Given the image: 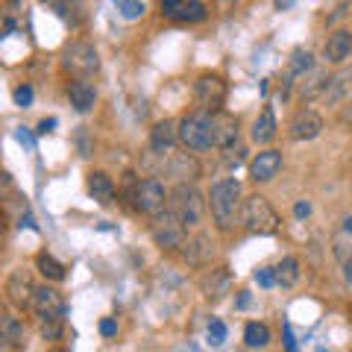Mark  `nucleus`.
Listing matches in <instances>:
<instances>
[{"instance_id":"2f4dec72","label":"nucleus","mask_w":352,"mask_h":352,"mask_svg":"<svg viewBox=\"0 0 352 352\" xmlns=\"http://www.w3.org/2000/svg\"><path fill=\"white\" fill-rule=\"evenodd\" d=\"M256 282L261 285V288H273V285H276V267H261V270H256Z\"/></svg>"},{"instance_id":"dca6fc26","label":"nucleus","mask_w":352,"mask_h":352,"mask_svg":"<svg viewBox=\"0 0 352 352\" xmlns=\"http://www.w3.org/2000/svg\"><path fill=\"white\" fill-rule=\"evenodd\" d=\"M168 176H173L176 182H197L200 179V162L191 153H176L168 162Z\"/></svg>"},{"instance_id":"2eb2a0df","label":"nucleus","mask_w":352,"mask_h":352,"mask_svg":"<svg viewBox=\"0 0 352 352\" xmlns=\"http://www.w3.org/2000/svg\"><path fill=\"white\" fill-rule=\"evenodd\" d=\"M182 256H185V261H188V264L200 267V264H206L208 258L214 256V241L208 238L206 232H197V235H191L188 241H185Z\"/></svg>"},{"instance_id":"e433bc0d","label":"nucleus","mask_w":352,"mask_h":352,"mask_svg":"<svg viewBox=\"0 0 352 352\" xmlns=\"http://www.w3.org/2000/svg\"><path fill=\"white\" fill-rule=\"evenodd\" d=\"M100 335H103V338H115V335H118V323L106 317V320L100 323Z\"/></svg>"},{"instance_id":"a211bd4d","label":"nucleus","mask_w":352,"mask_h":352,"mask_svg":"<svg viewBox=\"0 0 352 352\" xmlns=\"http://www.w3.org/2000/svg\"><path fill=\"white\" fill-rule=\"evenodd\" d=\"M68 100L76 112L85 115V112H91L94 103H97V88L88 80H71L68 82Z\"/></svg>"},{"instance_id":"473e14b6","label":"nucleus","mask_w":352,"mask_h":352,"mask_svg":"<svg viewBox=\"0 0 352 352\" xmlns=\"http://www.w3.org/2000/svg\"><path fill=\"white\" fill-rule=\"evenodd\" d=\"M12 97H15V106H21V109L32 106V88L30 85H18L12 91Z\"/></svg>"},{"instance_id":"bb28decb","label":"nucleus","mask_w":352,"mask_h":352,"mask_svg":"<svg viewBox=\"0 0 352 352\" xmlns=\"http://www.w3.org/2000/svg\"><path fill=\"white\" fill-rule=\"evenodd\" d=\"M244 344L250 346V349H264L270 344V329L264 326V323H247L244 326Z\"/></svg>"},{"instance_id":"f3484780","label":"nucleus","mask_w":352,"mask_h":352,"mask_svg":"<svg viewBox=\"0 0 352 352\" xmlns=\"http://www.w3.org/2000/svg\"><path fill=\"white\" fill-rule=\"evenodd\" d=\"M176 141H179V124H173V120H159L150 132V150L162 153V156L173 150Z\"/></svg>"},{"instance_id":"72a5a7b5","label":"nucleus","mask_w":352,"mask_h":352,"mask_svg":"<svg viewBox=\"0 0 352 352\" xmlns=\"http://www.w3.org/2000/svg\"><path fill=\"white\" fill-rule=\"evenodd\" d=\"M41 335L47 338V340H56L62 335V320H47V323H41Z\"/></svg>"},{"instance_id":"b1692460","label":"nucleus","mask_w":352,"mask_h":352,"mask_svg":"<svg viewBox=\"0 0 352 352\" xmlns=\"http://www.w3.org/2000/svg\"><path fill=\"white\" fill-rule=\"evenodd\" d=\"M296 282H300V261H296L294 256H285L276 264V285H282V288H294Z\"/></svg>"},{"instance_id":"c756f323","label":"nucleus","mask_w":352,"mask_h":352,"mask_svg":"<svg viewBox=\"0 0 352 352\" xmlns=\"http://www.w3.org/2000/svg\"><path fill=\"white\" fill-rule=\"evenodd\" d=\"M223 340H226V323L223 320H212L208 323V344L223 346Z\"/></svg>"},{"instance_id":"412c9836","label":"nucleus","mask_w":352,"mask_h":352,"mask_svg":"<svg viewBox=\"0 0 352 352\" xmlns=\"http://www.w3.org/2000/svg\"><path fill=\"white\" fill-rule=\"evenodd\" d=\"M332 256L344 264V261H352V214L340 220L338 232L332 238Z\"/></svg>"},{"instance_id":"20e7f679","label":"nucleus","mask_w":352,"mask_h":352,"mask_svg":"<svg viewBox=\"0 0 352 352\" xmlns=\"http://www.w3.org/2000/svg\"><path fill=\"white\" fill-rule=\"evenodd\" d=\"M206 206L208 200H203V194L194 188V182H179L176 188L170 191V208L176 214H179V220L188 229L200 226L203 223V214H206Z\"/></svg>"},{"instance_id":"6e6552de","label":"nucleus","mask_w":352,"mask_h":352,"mask_svg":"<svg viewBox=\"0 0 352 352\" xmlns=\"http://www.w3.org/2000/svg\"><path fill=\"white\" fill-rule=\"evenodd\" d=\"M164 203H168V191H164V185L156 179V176H147V179L138 182V194H135V208L138 212L156 217L159 212L168 208Z\"/></svg>"},{"instance_id":"7ed1b4c3","label":"nucleus","mask_w":352,"mask_h":352,"mask_svg":"<svg viewBox=\"0 0 352 352\" xmlns=\"http://www.w3.org/2000/svg\"><path fill=\"white\" fill-rule=\"evenodd\" d=\"M179 141L185 144V150L203 153L214 147V132H212V112L206 109H197L188 112L179 120Z\"/></svg>"},{"instance_id":"a18cd8bd","label":"nucleus","mask_w":352,"mask_h":352,"mask_svg":"<svg viewBox=\"0 0 352 352\" xmlns=\"http://www.w3.org/2000/svg\"><path fill=\"white\" fill-rule=\"evenodd\" d=\"M317 352H326V349H317Z\"/></svg>"},{"instance_id":"37998d69","label":"nucleus","mask_w":352,"mask_h":352,"mask_svg":"<svg viewBox=\"0 0 352 352\" xmlns=\"http://www.w3.org/2000/svg\"><path fill=\"white\" fill-rule=\"evenodd\" d=\"M18 141H21V144H32V138L27 135V132H24V129H21V132H18Z\"/></svg>"},{"instance_id":"79ce46f5","label":"nucleus","mask_w":352,"mask_h":352,"mask_svg":"<svg viewBox=\"0 0 352 352\" xmlns=\"http://www.w3.org/2000/svg\"><path fill=\"white\" fill-rule=\"evenodd\" d=\"M247 302H250V294H247V291H241V296H238V308H247Z\"/></svg>"},{"instance_id":"423d86ee","label":"nucleus","mask_w":352,"mask_h":352,"mask_svg":"<svg viewBox=\"0 0 352 352\" xmlns=\"http://www.w3.org/2000/svg\"><path fill=\"white\" fill-rule=\"evenodd\" d=\"M62 68L74 74L76 80H85V76L100 71V53L88 41H74L62 50Z\"/></svg>"},{"instance_id":"f257e3e1","label":"nucleus","mask_w":352,"mask_h":352,"mask_svg":"<svg viewBox=\"0 0 352 352\" xmlns=\"http://www.w3.org/2000/svg\"><path fill=\"white\" fill-rule=\"evenodd\" d=\"M241 208H244V197H241V182L238 179H217L208 191V212L217 229L229 232L232 226L241 223Z\"/></svg>"},{"instance_id":"393cba45","label":"nucleus","mask_w":352,"mask_h":352,"mask_svg":"<svg viewBox=\"0 0 352 352\" xmlns=\"http://www.w3.org/2000/svg\"><path fill=\"white\" fill-rule=\"evenodd\" d=\"M308 71H314V56L308 50H294L288 62V80H302Z\"/></svg>"},{"instance_id":"c85d7f7f","label":"nucleus","mask_w":352,"mask_h":352,"mask_svg":"<svg viewBox=\"0 0 352 352\" xmlns=\"http://www.w3.org/2000/svg\"><path fill=\"white\" fill-rule=\"evenodd\" d=\"M3 340L9 346H24V323L15 314H3Z\"/></svg>"},{"instance_id":"0eeeda50","label":"nucleus","mask_w":352,"mask_h":352,"mask_svg":"<svg viewBox=\"0 0 352 352\" xmlns=\"http://www.w3.org/2000/svg\"><path fill=\"white\" fill-rule=\"evenodd\" d=\"M194 97L206 112H220V106L226 103V82L214 74H203L200 80L194 82Z\"/></svg>"},{"instance_id":"cd10ccee","label":"nucleus","mask_w":352,"mask_h":352,"mask_svg":"<svg viewBox=\"0 0 352 352\" xmlns=\"http://www.w3.org/2000/svg\"><path fill=\"white\" fill-rule=\"evenodd\" d=\"M206 6L200 3V0H185L182 9L173 15V21H182V24H200V21H206Z\"/></svg>"},{"instance_id":"9d476101","label":"nucleus","mask_w":352,"mask_h":352,"mask_svg":"<svg viewBox=\"0 0 352 352\" xmlns=\"http://www.w3.org/2000/svg\"><path fill=\"white\" fill-rule=\"evenodd\" d=\"M36 285H32V276H30V270L24 267H18L9 273V279H6V296H9V302H12L15 308H27L32 305V300H36Z\"/></svg>"},{"instance_id":"a19ab883","label":"nucleus","mask_w":352,"mask_h":352,"mask_svg":"<svg viewBox=\"0 0 352 352\" xmlns=\"http://www.w3.org/2000/svg\"><path fill=\"white\" fill-rule=\"evenodd\" d=\"M53 126H56V120H53V118H50V120H41V124H38V135H44V132H50Z\"/></svg>"},{"instance_id":"4be33fe9","label":"nucleus","mask_w":352,"mask_h":352,"mask_svg":"<svg viewBox=\"0 0 352 352\" xmlns=\"http://www.w3.org/2000/svg\"><path fill=\"white\" fill-rule=\"evenodd\" d=\"M229 285H232V276H229V270L226 267H217L212 273H206L203 282H200V288L203 294L208 296V300H217V296H223L229 291Z\"/></svg>"},{"instance_id":"c9c22d12","label":"nucleus","mask_w":352,"mask_h":352,"mask_svg":"<svg viewBox=\"0 0 352 352\" xmlns=\"http://www.w3.org/2000/svg\"><path fill=\"white\" fill-rule=\"evenodd\" d=\"M182 3H185V0H159L162 12H164V15H168V18H173L176 12H179V9H182Z\"/></svg>"},{"instance_id":"6ab92c4d","label":"nucleus","mask_w":352,"mask_h":352,"mask_svg":"<svg viewBox=\"0 0 352 352\" xmlns=\"http://www.w3.org/2000/svg\"><path fill=\"white\" fill-rule=\"evenodd\" d=\"M88 194L100 206H109L115 200V179L106 170H91L88 173Z\"/></svg>"},{"instance_id":"58836bf2","label":"nucleus","mask_w":352,"mask_h":352,"mask_svg":"<svg viewBox=\"0 0 352 352\" xmlns=\"http://www.w3.org/2000/svg\"><path fill=\"white\" fill-rule=\"evenodd\" d=\"M294 214H296V217H308V214H311V206H308L305 200H300V203L294 206Z\"/></svg>"},{"instance_id":"7c9ffc66","label":"nucleus","mask_w":352,"mask_h":352,"mask_svg":"<svg viewBox=\"0 0 352 352\" xmlns=\"http://www.w3.org/2000/svg\"><path fill=\"white\" fill-rule=\"evenodd\" d=\"M120 15L126 21H135L144 15V3H138V0H120Z\"/></svg>"},{"instance_id":"9b49d317","label":"nucleus","mask_w":352,"mask_h":352,"mask_svg":"<svg viewBox=\"0 0 352 352\" xmlns=\"http://www.w3.org/2000/svg\"><path fill=\"white\" fill-rule=\"evenodd\" d=\"M282 170V153L279 150H261L256 159L250 162V179L256 185L273 182Z\"/></svg>"},{"instance_id":"1a4fd4ad","label":"nucleus","mask_w":352,"mask_h":352,"mask_svg":"<svg viewBox=\"0 0 352 352\" xmlns=\"http://www.w3.org/2000/svg\"><path fill=\"white\" fill-rule=\"evenodd\" d=\"M32 311L41 323L47 320H62L65 317V300L56 288H50V285H41L36 291V300H32Z\"/></svg>"},{"instance_id":"f8f14e48","label":"nucleus","mask_w":352,"mask_h":352,"mask_svg":"<svg viewBox=\"0 0 352 352\" xmlns=\"http://www.w3.org/2000/svg\"><path fill=\"white\" fill-rule=\"evenodd\" d=\"M323 132V118L314 109H300L291 120V138L294 141H314Z\"/></svg>"},{"instance_id":"39448f33","label":"nucleus","mask_w":352,"mask_h":352,"mask_svg":"<svg viewBox=\"0 0 352 352\" xmlns=\"http://www.w3.org/2000/svg\"><path fill=\"white\" fill-rule=\"evenodd\" d=\"M150 235L156 241V247H162V250H182L185 241H188V226H185L179 220V214L168 206L164 212H159L153 217Z\"/></svg>"},{"instance_id":"f704fd0d","label":"nucleus","mask_w":352,"mask_h":352,"mask_svg":"<svg viewBox=\"0 0 352 352\" xmlns=\"http://www.w3.org/2000/svg\"><path fill=\"white\" fill-rule=\"evenodd\" d=\"M223 153H226V162H229V164H235V168H238L241 162H244V147H241V144H232V147H226Z\"/></svg>"},{"instance_id":"c03bdc74","label":"nucleus","mask_w":352,"mask_h":352,"mask_svg":"<svg viewBox=\"0 0 352 352\" xmlns=\"http://www.w3.org/2000/svg\"><path fill=\"white\" fill-rule=\"evenodd\" d=\"M226 3H229V6H232V3H238V0H226Z\"/></svg>"},{"instance_id":"ea45409f","label":"nucleus","mask_w":352,"mask_h":352,"mask_svg":"<svg viewBox=\"0 0 352 352\" xmlns=\"http://www.w3.org/2000/svg\"><path fill=\"white\" fill-rule=\"evenodd\" d=\"M285 346H288V352H296V346H294V335H291V326H285Z\"/></svg>"},{"instance_id":"4468645a","label":"nucleus","mask_w":352,"mask_h":352,"mask_svg":"<svg viewBox=\"0 0 352 352\" xmlns=\"http://www.w3.org/2000/svg\"><path fill=\"white\" fill-rule=\"evenodd\" d=\"M323 56L329 65H344L352 56V32L349 30H335L332 36L326 38Z\"/></svg>"},{"instance_id":"f03ea898","label":"nucleus","mask_w":352,"mask_h":352,"mask_svg":"<svg viewBox=\"0 0 352 352\" xmlns=\"http://www.w3.org/2000/svg\"><path fill=\"white\" fill-rule=\"evenodd\" d=\"M241 223H244L252 235H276L279 232V214H276V208H273L267 197H261V194L244 197Z\"/></svg>"},{"instance_id":"aec40b11","label":"nucleus","mask_w":352,"mask_h":352,"mask_svg":"<svg viewBox=\"0 0 352 352\" xmlns=\"http://www.w3.org/2000/svg\"><path fill=\"white\" fill-rule=\"evenodd\" d=\"M276 132H279V124H276V115H273V109L270 106H264L258 118H256V124H252V141L256 144H270L273 138H276Z\"/></svg>"},{"instance_id":"a878e982","label":"nucleus","mask_w":352,"mask_h":352,"mask_svg":"<svg viewBox=\"0 0 352 352\" xmlns=\"http://www.w3.org/2000/svg\"><path fill=\"white\" fill-rule=\"evenodd\" d=\"M36 267L41 270V276L50 279V282H62L65 279V264H59L56 258L50 256V252H38V256H36Z\"/></svg>"},{"instance_id":"5701e85b","label":"nucleus","mask_w":352,"mask_h":352,"mask_svg":"<svg viewBox=\"0 0 352 352\" xmlns=\"http://www.w3.org/2000/svg\"><path fill=\"white\" fill-rule=\"evenodd\" d=\"M47 9H53V15H59L62 21H68V24H80L82 21V3L80 0H41Z\"/></svg>"},{"instance_id":"4c0bfd02","label":"nucleus","mask_w":352,"mask_h":352,"mask_svg":"<svg viewBox=\"0 0 352 352\" xmlns=\"http://www.w3.org/2000/svg\"><path fill=\"white\" fill-rule=\"evenodd\" d=\"M340 276H344V285L352 291V261H344V264H340Z\"/></svg>"},{"instance_id":"ddd939ff","label":"nucleus","mask_w":352,"mask_h":352,"mask_svg":"<svg viewBox=\"0 0 352 352\" xmlns=\"http://www.w3.org/2000/svg\"><path fill=\"white\" fill-rule=\"evenodd\" d=\"M212 132H214V147L220 150L238 144V118L229 112H212Z\"/></svg>"}]
</instances>
